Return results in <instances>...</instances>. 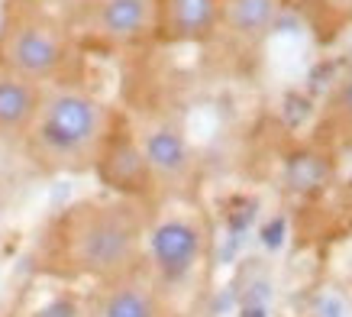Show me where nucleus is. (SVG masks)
<instances>
[{"label": "nucleus", "instance_id": "1", "mask_svg": "<svg viewBox=\"0 0 352 317\" xmlns=\"http://www.w3.org/2000/svg\"><path fill=\"white\" fill-rule=\"evenodd\" d=\"M149 233L146 201L107 194L62 207L39 240V269L58 278L117 282L139 272Z\"/></svg>", "mask_w": 352, "mask_h": 317}, {"label": "nucleus", "instance_id": "2", "mask_svg": "<svg viewBox=\"0 0 352 317\" xmlns=\"http://www.w3.org/2000/svg\"><path fill=\"white\" fill-rule=\"evenodd\" d=\"M120 116L117 107L85 81L49 85L20 152L43 175H87L97 169Z\"/></svg>", "mask_w": 352, "mask_h": 317}, {"label": "nucleus", "instance_id": "3", "mask_svg": "<svg viewBox=\"0 0 352 317\" xmlns=\"http://www.w3.org/2000/svg\"><path fill=\"white\" fill-rule=\"evenodd\" d=\"M85 49L49 0H3L0 65L36 85L85 81Z\"/></svg>", "mask_w": 352, "mask_h": 317}, {"label": "nucleus", "instance_id": "4", "mask_svg": "<svg viewBox=\"0 0 352 317\" xmlns=\"http://www.w3.org/2000/svg\"><path fill=\"white\" fill-rule=\"evenodd\" d=\"M65 20L85 52H139L155 45V0H75Z\"/></svg>", "mask_w": 352, "mask_h": 317}, {"label": "nucleus", "instance_id": "5", "mask_svg": "<svg viewBox=\"0 0 352 317\" xmlns=\"http://www.w3.org/2000/svg\"><path fill=\"white\" fill-rule=\"evenodd\" d=\"M142 158L149 165L155 194H184L197 178V152L188 143L184 130L165 116L133 123Z\"/></svg>", "mask_w": 352, "mask_h": 317}, {"label": "nucleus", "instance_id": "6", "mask_svg": "<svg viewBox=\"0 0 352 317\" xmlns=\"http://www.w3.org/2000/svg\"><path fill=\"white\" fill-rule=\"evenodd\" d=\"M94 175L104 185H107L113 194H123V198H136V201H152L155 198V185H152L149 165L142 158V149L136 143V133H133V123L126 116H120L113 136L107 139L104 146V156L97 162Z\"/></svg>", "mask_w": 352, "mask_h": 317}, {"label": "nucleus", "instance_id": "7", "mask_svg": "<svg viewBox=\"0 0 352 317\" xmlns=\"http://www.w3.org/2000/svg\"><path fill=\"white\" fill-rule=\"evenodd\" d=\"M220 0H155V45L191 49L217 43Z\"/></svg>", "mask_w": 352, "mask_h": 317}, {"label": "nucleus", "instance_id": "8", "mask_svg": "<svg viewBox=\"0 0 352 317\" xmlns=\"http://www.w3.org/2000/svg\"><path fill=\"white\" fill-rule=\"evenodd\" d=\"M285 0H220V32L217 43L236 55H258L275 36Z\"/></svg>", "mask_w": 352, "mask_h": 317}, {"label": "nucleus", "instance_id": "9", "mask_svg": "<svg viewBox=\"0 0 352 317\" xmlns=\"http://www.w3.org/2000/svg\"><path fill=\"white\" fill-rule=\"evenodd\" d=\"M310 146L323 156L352 152V72L333 81L323 94L310 123Z\"/></svg>", "mask_w": 352, "mask_h": 317}, {"label": "nucleus", "instance_id": "10", "mask_svg": "<svg viewBox=\"0 0 352 317\" xmlns=\"http://www.w3.org/2000/svg\"><path fill=\"white\" fill-rule=\"evenodd\" d=\"M146 240H149V253L165 278H182L184 272H191L204 249L201 227L184 221V217H171V221L155 223L146 233Z\"/></svg>", "mask_w": 352, "mask_h": 317}, {"label": "nucleus", "instance_id": "11", "mask_svg": "<svg viewBox=\"0 0 352 317\" xmlns=\"http://www.w3.org/2000/svg\"><path fill=\"white\" fill-rule=\"evenodd\" d=\"M39 101H43V85L0 65V143L20 149L36 120Z\"/></svg>", "mask_w": 352, "mask_h": 317}, {"label": "nucleus", "instance_id": "12", "mask_svg": "<svg viewBox=\"0 0 352 317\" xmlns=\"http://www.w3.org/2000/svg\"><path fill=\"white\" fill-rule=\"evenodd\" d=\"M107 285L110 295L104 301V317H155V301L146 292V285L136 282V272Z\"/></svg>", "mask_w": 352, "mask_h": 317}, {"label": "nucleus", "instance_id": "13", "mask_svg": "<svg viewBox=\"0 0 352 317\" xmlns=\"http://www.w3.org/2000/svg\"><path fill=\"white\" fill-rule=\"evenodd\" d=\"M39 317H75V305H72V301H55V305H49Z\"/></svg>", "mask_w": 352, "mask_h": 317}]
</instances>
